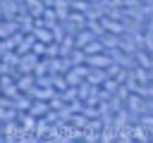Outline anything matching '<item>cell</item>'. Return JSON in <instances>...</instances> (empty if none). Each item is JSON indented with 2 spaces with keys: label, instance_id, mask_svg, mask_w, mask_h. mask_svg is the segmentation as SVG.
I'll use <instances>...</instances> for the list:
<instances>
[{
  "label": "cell",
  "instance_id": "6da1fadb",
  "mask_svg": "<svg viewBox=\"0 0 153 143\" xmlns=\"http://www.w3.org/2000/svg\"><path fill=\"white\" fill-rule=\"evenodd\" d=\"M148 10H153V0H151V2H148Z\"/></svg>",
  "mask_w": 153,
  "mask_h": 143
}]
</instances>
